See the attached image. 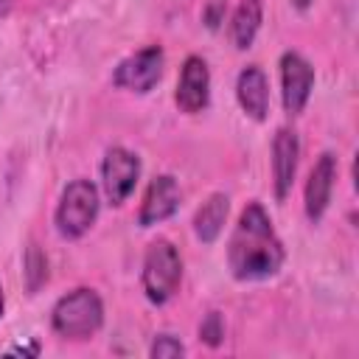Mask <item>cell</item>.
Listing matches in <instances>:
<instances>
[{"instance_id": "cell-1", "label": "cell", "mask_w": 359, "mask_h": 359, "mask_svg": "<svg viewBox=\"0 0 359 359\" xmlns=\"http://www.w3.org/2000/svg\"><path fill=\"white\" fill-rule=\"evenodd\" d=\"M286 250L261 202H247L227 241V266L236 280H266L280 272Z\"/></svg>"}, {"instance_id": "cell-2", "label": "cell", "mask_w": 359, "mask_h": 359, "mask_svg": "<svg viewBox=\"0 0 359 359\" xmlns=\"http://www.w3.org/2000/svg\"><path fill=\"white\" fill-rule=\"evenodd\" d=\"M50 325L65 339H90L104 325V303L95 289L79 286L62 294L50 311Z\"/></svg>"}, {"instance_id": "cell-3", "label": "cell", "mask_w": 359, "mask_h": 359, "mask_svg": "<svg viewBox=\"0 0 359 359\" xmlns=\"http://www.w3.org/2000/svg\"><path fill=\"white\" fill-rule=\"evenodd\" d=\"M98 210H101V194H98L95 182H90L84 177L67 182L62 196H59L56 213H53L56 233L62 238H67V241L81 238L95 224Z\"/></svg>"}, {"instance_id": "cell-4", "label": "cell", "mask_w": 359, "mask_h": 359, "mask_svg": "<svg viewBox=\"0 0 359 359\" xmlns=\"http://www.w3.org/2000/svg\"><path fill=\"white\" fill-rule=\"evenodd\" d=\"M182 280V258L180 250L168 241V238H154L146 247L143 255V272H140V283L146 292V300L154 306H165Z\"/></svg>"}, {"instance_id": "cell-5", "label": "cell", "mask_w": 359, "mask_h": 359, "mask_svg": "<svg viewBox=\"0 0 359 359\" xmlns=\"http://www.w3.org/2000/svg\"><path fill=\"white\" fill-rule=\"evenodd\" d=\"M163 67H165V53L160 45H146L135 53H129L126 59L118 62L115 73H112V84L118 90H129V93H149L154 90V84L163 79Z\"/></svg>"}, {"instance_id": "cell-6", "label": "cell", "mask_w": 359, "mask_h": 359, "mask_svg": "<svg viewBox=\"0 0 359 359\" xmlns=\"http://www.w3.org/2000/svg\"><path fill=\"white\" fill-rule=\"evenodd\" d=\"M140 180V157L123 146H112L107 149L104 160H101V188L109 199V205H123L129 199V194L135 191Z\"/></svg>"}, {"instance_id": "cell-7", "label": "cell", "mask_w": 359, "mask_h": 359, "mask_svg": "<svg viewBox=\"0 0 359 359\" xmlns=\"http://www.w3.org/2000/svg\"><path fill=\"white\" fill-rule=\"evenodd\" d=\"M314 90V67L311 62L297 53V50H286L280 56V98H283V109L289 115H300L311 98Z\"/></svg>"}, {"instance_id": "cell-8", "label": "cell", "mask_w": 359, "mask_h": 359, "mask_svg": "<svg viewBox=\"0 0 359 359\" xmlns=\"http://www.w3.org/2000/svg\"><path fill=\"white\" fill-rule=\"evenodd\" d=\"M174 101L188 115H196V112H202L208 107V101H210V70H208V62L202 56L191 53L182 62Z\"/></svg>"}, {"instance_id": "cell-9", "label": "cell", "mask_w": 359, "mask_h": 359, "mask_svg": "<svg viewBox=\"0 0 359 359\" xmlns=\"http://www.w3.org/2000/svg\"><path fill=\"white\" fill-rule=\"evenodd\" d=\"M334 182H337V157L331 151H323L317 157L314 168L309 171L306 191H303V208H306V219L311 224H317L325 216V210L331 205Z\"/></svg>"}, {"instance_id": "cell-10", "label": "cell", "mask_w": 359, "mask_h": 359, "mask_svg": "<svg viewBox=\"0 0 359 359\" xmlns=\"http://www.w3.org/2000/svg\"><path fill=\"white\" fill-rule=\"evenodd\" d=\"M297 160H300L297 132L289 126H280L272 137V185H275L278 202H283L292 194V185L297 177Z\"/></svg>"}, {"instance_id": "cell-11", "label": "cell", "mask_w": 359, "mask_h": 359, "mask_svg": "<svg viewBox=\"0 0 359 359\" xmlns=\"http://www.w3.org/2000/svg\"><path fill=\"white\" fill-rule=\"evenodd\" d=\"M180 199H182V191L177 185V180L171 174H157L146 194H143V202H140V210H137V224L140 227H154L165 219H171L180 208Z\"/></svg>"}, {"instance_id": "cell-12", "label": "cell", "mask_w": 359, "mask_h": 359, "mask_svg": "<svg viewBox=\"0 0 359 359\" xmlns=\"http://www.w3.org/2000/svg\"><path fill=\"white\" fill-rule=\"evenodd\" d=\"M236 98L247 118L266 121L269 115V79L258 65H247L236 79Z\"/></svg>"}, {"instance_id": "cell-13", "label": "cell", "mask_w": 359, "mask_h": 359, "mask_svg": "<svg viewBox=\"0 0 359 359\" xmlns=\"http://www.w3.org/2000/svg\"><path fill=\"white\" fill-rule=\"evenodd\" d=\"M227 213H230V196L227 194H210L194 213V233L202 244H213L219 238V233L224 230V222H227Z\"/></svg>"}, {"instance_id": "cell-14", "label": "cell", "mask_w": 359, "mask_h": 359, "mask_svg": "<svg viewBox=\"0 0 359 359\" xmlns=\"http://www.w3.org/2000/svg\"><path fill=\"white\" fill-rule=\"evenodd\" d=\"M261 22H264V6H261V0H241L238 8L230 17V42L238 50H247L255 42V36H258Z\"/></svg>"}, {"instance_id": "cell-15", "label": "cell", "mask_w": 359, "mask_h": 359, "mask_svg": "<svg viewBox=\"0 0 359 359\" xmlns=\"http://www.w3.org/2000/svg\"><path fill=\"white\" fill-rule=\"evenodd\" d=\"M22 278H25V289L34 294L45 286L48 280V258L36 244H28L25 258H22Z\"/></svg>"}, {"instance_id": "cell-16", "label": "cell", "mask_w": 359, "mask_h": 359, "mask_svg": "<svg viewBox=\"0 0 359 359\" xmlns=\"http://www.w3.org/2000/svg\"><path fill=\"white\" fill-rule=\"evenodd\" d=\"M199 339L205 345H210V348L222 345V339H224V320H222L219 311H208L205 314V320L199 323Z\"/></svg>"}, {"instance_id": "cell-17", "label": "cell", "mask_w": 359, "mask_h": 359, "mask_svg": "<svg viewBox=\"0 0 359 359\" xmlns=\"http://www.w3.org/2000/svg\"><path fill=\"white\" fill-rule=\"evenodd\" d=\"M182 353H185V345L174 334H157L151 348H149V356H154V359H174Z\"/></svg>"}, {"instance_id": "cell-18", "label": "cell", "mask_w": 359, "mask_h": 359, "mask_svg": "<svg viewBox=\"0 0 359 359\" xmlns=\"http://www.w3.org/2000/svg\"><path fill=\"white\" fill-rule=\"evenodd\" d=\"M224 8H227V3L224 0H210V6L205 8V25L208 28H219V22H222V14H224Z\"/></svg>"}, {"instance_id": "cell-19", "label": "cell", "mask_w": 359, "mask_h": 359, "mask_svg": "<svg viewBox=\"0 0 359 359\" xmlns=\"http://www.w3.org/2000/svg\"><path fill=\"white\" fill-rule=\"evenodd\" d=\"M3 311H6V294H3V286H0V317H3Z\"/></svg>"}, {"instance_id": "cell-20", "label": "cell", "mask_w": 359, "mask_h": 359, "mask_svg": "<svg viewBox=\"0 0 359 359\" xmlns=\"http://www.w3.org/2000/svg\"><path fill=\"white\" fill-rule=\"evenodd\" d=\"M8 3H11V0H0V14H6V11H8Z\"/></svg>"}]
</instances>
